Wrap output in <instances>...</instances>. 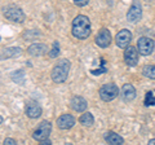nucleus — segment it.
Wrapping results in <instances>:
<instances>
[{
  "mask_svg": "<svg viewBox=\"0 0 155 145\" xmlns=\"http://www.w3.org/2000/svg\"><path fill=\"white\" fill-rule=\"evenodd\" d=\"M71 32L76 39H87L91 35V21L87 16H83V14H79L74 18L72 21V29Z\"/></svg>",
  "mask_w": 155,
  "mask_h": 145,
  "instance_id": "obj_1",
  "label": "nucleus"
},
{
  "mask_svg": "<svg viewBox=\"0 0 155 145\" xmlns=\"http://www.w3.org/2000/svg\"><path fill=\"white\" fill-rule=\"evenodd\" d=\"M70 61L66 59H62L54 65V67L52 69L51 72V78L54 83H64L66 82L67 76H69V71H70Z\"/></svg>",
  "mask_w": 155,
  "mask_h": 145,
  "instance_id": "obj_2",
  "label": "nucleus"
},
{
  "mask_svg": "<svg viewBox=\"0 0 155 145\" xmlns=\"http://www.w3.org/2000/svg\"><path fill=\"white\" fill-rule=\"evenodd\" d=\"M4 16L7 20L12 21V22H17V23H22L26 20V14L19 7L16 5H9L7 8H4Z\"/></svg>",
  "mask_w": 155,
  "mask_h": 145,
  "instance_id": "obj_3",
  "label": "nucleus"
},
{
  "mask_svg": "<svg viewBox=\"0 0 155 145\" xmlns=\"http://www.w3.org/2000/svg\"><path fill=\"white\" fill-rule=\"evenodd\" d=\"M51 131H52L51 122H48V120H43V122L36 127L35 131H34L32 137L35 139L36 141L41 143V141H44V140H47L48 137H49Z\"/></svg>",
  "mask_w": 155,
  "mask_h": 145,
  "instance_id": "obj_4",
  "label": "nucleus"
},
{
  "mask_svg": "<svg viewBox=\"0 0 155 145\" xmlns=\"http://www.w3.org/2000/svg\"><path fill=\"white\" fill-rule=\"evenodd\" d=\"M119 95V88L114 83L104 84L100 88V97L104 101H111Z\"/></svg>",
  "mask_w": 155,
  "mask_h": 145,
  "instance_id": "obj_5",
  "label": "nucleus"
},
{
  "mask_svg": "<svg viewBox=\"0 0 155 145\" xmlns=\"http://www.w3.org/2000/svg\"><path fill=\"white\" fill-rule=\"evenodd\" d=\"M154 46H155V43H154V40L151 39V38L141 36L137 40L138 52H140V55H142V56H149L150 53L154 51Z\"/></svg>",
  "mask_w": 155,
  "mask_h": 145,
  "instance_id": "obj_6",
  "label": "nucleus"
},
{
  "mask_svg": "<svg viewBox=\"0 0 155 145\" xmlns=\"http://www.w3.org/2000/svg\"><path fill=\"white\" fill-rule=\"evenodd\" d=\"M142 17V7H141V3L138 0H134L130 5L129 11L127 13V20L128 22H132V23H136L141 20Z\"/></svg>",
  "mask_w": 155,
  "mask_h": 145,
  "instance_id": "obj_7",
  "label": "nucleus"
},
{
  "mask_svg": "<svg viewBox=\"0 0 155 145\" xmlns=\"http://www.w3.org/2000/svg\"><path fill=\"white\" fill-rule=\"evenodd\" d=\"M130 40H132V34L127 29H123L120 30L115 36V43L119 48H127L129 46Z\"/></svg>",
  "mask_w": 155,
  "mask_h": 145,
  "instance_id": "obj_8",
  "label": "nucleus"
},
{
  "mask_svg": "<svg viewBox=\"0 0 155 145\" xmlns=\"http://www.w3.org/2000/svg\"><path fill=\"white\" fill-rule=\"evenodd\" d=\"M124 61L128 66H136L138 61V51L134 47L128 46L124 51Z\"/></svg>",
  "mask_w": 155,
  "mask_h": 145,
  "instance_id": "obj_9",
  "label": "nucleus"
},
{
  "mask_svg": "<svg viewBox=\"0 0 155 145\" xmlns=\"http://www.w3.org/2000/svg\"><path fill=\"white\" fill-rule=\"evenodd\" d=\"M25 112H26V115L28 118L36 119L41 115V108L36 101H28L26 108H25Z\"/></svg>",
  "mask_w": 155,
  "mask_h": 145,
  "instance_id": "obj_10",
  "label": "nucleus"
},
{
  "mask_svg": "<svg viewBox=\"0 0 155 145\" xmlns=\"http://www.w3.org/2000/svg\"><path fill=\"white\" fill-rule=\"evenodd\" d=\"M111 43V34L107 29H102L96 36V44L101 47V48H106L109 47Z\"/></svg>",
  "mask_w": 155,
  "mask_h": 145,
  "instance_id": "obj_11",
  "label": "nucleus"
},
{
  "mask_svg": "<svg viewBox=\"0 0 155 145\" xmlns=\"http://www.w3.org/2000/svg\"><path fill=\"white\" fill-rule=\"evenodd\" d=\"M75 124V118L71 114H64L57 119V126L61 130H70L71 127H74Z\"/></svg>",
  "mask_w": 155,
  "mask_h": 145,
  "instance_id": "obj_12",
  "label": "nucleus"
},
{
  "mask_svg": "<svg viewBox=\"0 0 155 145\" xmlns=\"http://www.w3.org/2000/svg\"><path fill=\"white\" fill-rule=\"evenodd\" d=\"M70 106L72 110H75L78 113H81V112H85L87 109V101L84 97L81 96H74L70 101Z\"/></svg>",
  "mask_w": 155,
  "mask_h": 145,
  "instance_id": "obj_13",
  "label": "nucleus"
},
{
  "mask_svg": "<svg viewBox=\"0 0 155 145\" xmlns=\"http://www.w3.org/2000/svg\"><path fill=\"white\" fill-rule=\"evenodd\" d=\"M47 51H48V48L45 44H43V43H34V44H31L27 48L28 55H31L34 57H39V56L45 55Z\"/></svg>",
  "mask_w": 155,
  "mask_h": 145,
  "instance_id": "obj_14",
  "label": "nucleus"
},
{
  "mask_svg": "<svg viewBox=\"0 0 155 145\" xmlns=\"http://www.w3.org/2000/svg\"><path fill=\"white\" fill-rule=\"evenodd\" d=\"M122 96L124 101H127V103H130V101H133L136 99V89L132 84H124L122 87Z\"/></svg>",
  "mask_w": 155,
  "mask_h": 145,
  "instance_id": "obj_15",
  "label": "nucleus"
},
{
  "mask_svg": "<svg viewBox=\"0 0 155 145\" xmlns=\"http://www.w3.org/2000/svg\"><path fill=\"white\" fill-rule=\"evenodd\" d=\"M22 53V49L19 47H8L4 48L2 51V60H7V59H14L18 57Z\"/></svg>",
  "mask_w": 155,
  "mask_h": 145,
  "instance_id": "obj_16",
  "label": "nucleus"
},
{
  "mask_svg": "<svg viewBox=\"0 0 155 145\" xmlns=\"http://www.w3.org/2000/svg\"><path fill=\"white\" fill-rule=\"evenodd\" d=\"M105 141L107 144H113V145H116V144H123L124 143V139L120 136V135L115 133L113 131H109L105 133Z\"/></svg>",
  "mask_w": 155,
  "mask_h": 145,
  "instance_id": "obj_17",
  "label": "nucleus"
},
{
  "mask_svg": "<svg viewBox=\"0 0 155 145\" xmlns=\"http://www.w3.org/2000/svg\"><path fill=\"white\" fill-rule=\"evenodd\" d=\"M79 122L83 126H85V127H91V126L94 123V118H93V115H92L91 113H84L79 118Z\"/></svg>",
  "mask_w": 155,
  "mask_h": 145,
  "instance_id": "obj_18",
  "label": "nucleus"
},
{
  "mask_svg": "<svg viewBox=\"0 0 155 145\" xmlns=\"http://www.w3.org/2000/svg\"><path fill=\"white\" fill-rule=\"evenodd\" d=\"M142 74L149 79H155V65H145L142 67Z\"/></svg>",
  "mask_w": 155,
  "mask_h": 145,
  "instance_id": "obj_19",
  "label": "nucleus"
},
{
  "mask_svg": "<svg viewBox=\"0 0 155 145\" xmlns=\"http://www.w3.org/2000/svg\"><path fill=\"white\" fill-rule=\"evenodd\" d=\"M11 78H12V80L17 82V83H22L23 79H25V74H23V71H22V70H17V71L12 72Z\"/></svg>",
  "mask_w": 155,
  "mask_h": 145,
  "instance_id": "obj_20",
  "label": "nucleus"
},
{
  "mask_svg": "<svg viewBox=\"0 0 155 145\" xmlns=\"http://www.w3.org/2000/svg\"><path fill=\"white\" fill-rule=\"evenodd\" d=\"M145 106H155V96L151 91L146 92V96H145Z\"/></svg>",
  "mask_w": 155,
  "mask_h": 145,
  "instance_id": "obj_21",
  "label": "nucleus"
},
{
  "mask_svg": "<svg viewBox=\"0 0 155 145\" xmlns=\"http://www.w3.org/2000/svg\"><path fill=\"white\" fill-rule=\"evenodd\" d=\"M105 60L104 59H101V66L98 67V69H92L91 70V72L93 75H100V74H104L105 71H107V69H106V66H105Z\"/></svg>",
  "mask_w": 155,
  "mask_h": 145,
  "instance_id": "obj_22",
  "label": "nucleus"
},
{
  "mask_svg": "<svg viewBox=\"0 0 155 145\" xmlns=\"http://www.w3.org/2000/svg\"><path fill=\"white\" fill-rule=\"evenodd\" d=\"M58 55H60V44H58V42H54L52 46V49L49 51V57L56 59Z\"/></svg>",
  "mask_w": 155,
  "mask_h": 145,
  "instance_id": "obj_23",
  "label": "nucleus"
},
{
  "mask_svg": "<svg viewBox=\"0 0 155 145\" xmlns=\"http://www.w3.org/2000/svg\"><path fill=\"white\" fill-rule=\"evenodd\" d=\"M89 3V0H74V4L78 7H85Z\"/></svg>",
  "mask_w": 155,
  "mask_h": 145,
  "instance_id": "obj_24",
  "label": "nucleus"
},
{
  "mask_svg": "<svg viewBox=\"0 0 155 145\" xmlns=\"http://www.w3.org/2000/svg\"><path fill=\"white\" fill-rule=\"evenodd\" d=\"M4 144L13 145V144H17V143H16V140H13V139H5V140H4Z\"/></svg>",
  "mask_w": 155,
  "mask_h": 145,
  "instance_id": "obj_25",
  "label": "nucleus"
},
{
  "mask_svg": "<svg viewBox=\"0 0 155 145\" xmlns=\"http://www.w3.org/2000/svg\"><path fill=\"white\" fill-rule=\"evenodd\" d=\"M149 144H151V145H155V139H151V140H149Z\"/></svg>",
  "mask_w": 155,
  "mask_h": 145,
  "instance_id": "obj_26",
  "label": "nucleus"
}]
</instances>
